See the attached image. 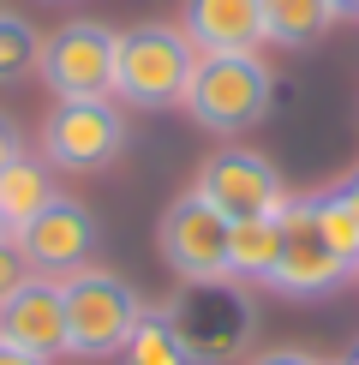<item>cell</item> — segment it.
Returning <instances> with one entry per match:
<instances>
[{
  "instance_id": "30bf717a",
  "label": "cell",
  "mask_w": 359,
  "mask_h": 365,
  "mask_svg": "<svg viewBox=\"0 0 359 365\" xmlns=\"http://www.w3.org/2000/svg\"><path fill=\"white\" fill-rule=\"evenodd\" d=\"M12 240L24 246L36 276H72V269H84L90 246H96V216H90L84 204H72V197H54V204L42 210L36 222H24Z\"/></svg>"
},
{
  "instance_id": "3957f363",
  "label": "cell",
  "mask_w": 359,
  "mask_h": 365,
  "mask_svg": "<svg viewBox=\"0 0 359 365\" xmlns=\"http://www.w3.org/2000/svg\"><path fill=\"white\" fill-rule=\"evenodd\" d=\"M192 66H198V48L180 24H132L120 30L114 42V102H132V108H174L186 102Z\"/></svg>"
},
{
  "instance_id": "6da1fadb",
  "label": "cell",
  "mask_w": 359,
  "mask_h": 365,
  "mask_svg": "<svg viewBox=\"0 0 359 365\" xmlns=\"http://www.w3.org/2000/svg\"><path fill=\"white\" fill-rule=\"evenodd\" d=\"M162 317L174 324L180 347L192 365H228L251 347L258 336V299L239 276H216V282H180L168 294Z\"/></svg>"
},
{
  "instance_id": "7402d4cb",
  "label": "cell",
  "mask_w": 359,
  "mask_h": 365,
  "mask_svg": "<svg viewBox=\"0 0 359 365\" xmlns=\"http://www.w3.org/2000/svg\"><path fill=\"white\" fill-rule=\"evenodd\" d=\"M0 365H48V359L24 354V347H12V341H0Z\"/></svg>"
},
{
  "instance_id": "ffe728a7",
  "label": "cell",
  "mask_w": 359,
  "mask_h": 365,
  "mask_svg": "<svg viewBox=\"0 0 359 365\" xmlns=\"http://www.w3.org/2000/svg\"><path fill=\"white\" fill-rule=\"evenodd\" d=\"M19 156H24V132H19V120L0 108V168H12Z\"/></svg>"
},
{
  "instance_id": "603a6c76",
  "label": "cell",
  "mask_w": 359,
  "mask_h": 365,
  "mask_svg": "<svg viewBox=\"0 0 359 365\" xmlns=\"http://www.w3.org/2000/svg\"><path fill=\"white\" fill-rule=\"evenodd\" d=\"M335 12L341 19H359V0H335Z\"/></svg>"
},
{
  "instance_id": "ac0fdd59",
  "label": "cell",
  "mask_w": 359,
  "mask_h": 365,
  "mask_svg": "<svg viewBox=\"0 0 359 365\" xmlns=\"http://www.w3.org/2000/svg\"><path fill=\"white\" fill-rule=\"evenodd\" d=\"M311 216H318V227H323L329 246H335V252L359 269V210L348 204V192H323V197H311Z\"/></svg>"
},
{
  "instance_id": "5bb4252c",
  "label": "cell",
  "mask_w": 359,
  "mask_h": 365,
  "mask_svg": "<svg viewBox=\"0 0 359 365\" xmlns=\"http://www.w3.org/2000/svg\"><path fill=\"white\" fill-rule=\"evenodd\" d=\"M281 257V216H251L228 227V276L239 282H269Z\"/></svg>"
},
{
  "instance_id": "ba28073f",
  "label": "cell",
  "mask_w": 359,
  "mask_h": 365,
  "mask_svg": "<svg viewBox=\"0 0 359 365\" xmlns=\"http://www.w3.org/2000/svg\"><path fill=\"white\" fill-rule=\"evenodd\" d=\"M353 276V264L323 240L318 216H311V197H288L281 210V257L269 269V287L276 294H329Z\"/></svg>"
},
{
  "instance_id": "7c38bea8",
  "label": "cell",
  "mask_w": 359,
  "mask_h": 365,
  "mask_svg": "<svg viewBox=\"0 0 359 365\" xmlns=\"http://www.w3.org/2000/svg\"><path fill=\"white\" fill-rule=\"evenodd\" d=\"M180 30L198 54H246L264 42V0H186Z\"/></svg>"
},
{
  "instance_id": "e0dca14e",
  "label": "cell",
  "mask_w": 359,
  "mask_h": 365,
  "mask_svg": "<svg viewBox=\"0 0 359 365\" xmlns=\"http://www.w3.org/2000/svg\"><path fill=\"white\" fill-rule=\"evenodd\" d=\"M42 60V36L19 12H0V84H24Z\"/></svg>"
},
{
  "instance_id": "5b68a950",
  "label": "cell",
  "mask_w": 359,
  "mask_h": 365,
  "mask_svg": "<svg viewBox=\"0 0 359 365\" xmlns=\"http://www.w3.org/2000/svg\"><path fill=\"white\" fill-rule=\"evenodd\" d=\"M126 150V114L114 108V96H78L54 102L42 120V162L60 174H102Z\"/></svg>"
},
{
  "instance_id": "8fae6325",
  "label": "cell",
  "mask_w": 359,
  "mask_h": 365,
  "mask_svg": "<svg viewBox=\"0 0 359 365\" xmlns=\"http://www.w3.org/2000/svg\"><path fill=\"white\" fill-rule=\"evenodd\" d=\"M0 341L24 347L36 359L66 354V299H60V282L30 276L12 299H0Z\"/></svg>"
},
{
  "instance_id": "7a4b0ae2",
  "label": "cell",
  "mask_w": 359,
  "mask_h": 365,
  "mask_svg": "<svg viewBox=\"0 0 359 365\" xmlns=\"http://www.w3.org/2000/svg\"><path fill=\"white\" fill-rule=\"evenodd\" d=\"M269 102H276V78L258 60V48H246V54H198L180 108L216 138H239L269 120Z\"/></svg>"
},
{
  "instance_id": "52a82bcc",
  "label": "cell",
  "mask_w": 359,
  "mask_h": 365,
  "mask_svg": "<svg viewBox=\"0 0 359 365\" xmlns=\"http://www.w3.org/2000/svg\"><path fill=\"white\" fill-rule=\"evenodd\" d=\"M114 42L120 30L96 19H72L54 36H42V84L54 90V102H78V96H108L114 90Z\"/></svg>"
},
{
  "instance_id": "8992f818",
  "label": "cell",
  "mask_w": 359,
  "mask_h": 365,
  "mask_svg": "<svg viewBox=\"0 0 359 365\" xmlns=\"http://www.w3.org/2000/svg\"><path fill=\"white\" fill-rule=\"evenodd\" d=\"M228 216H222L209 197L192 186L180 192L156 222V246H162V264L174 269L180 282H216L228 276Z\"/></svg>"
},
{
  "instance_id": "277c9868",
  "label": "cell",
  "mask_w": 359,
  "mask_h": 365,
  "mask_svg": "<svg viewBox=\"0 0 359 365\" xmlns=\"http://www.w3.org/2000/svg\"><path fill=\"white\" fill-rule=\"evenodd\" d=\"M60 299H66V354H78V359L126 354L132 329L144 317V299L120 276H108V269H72V276H60Z\"/></svg>"
},
{
  "instance_id": "4fadbf2b",
  "label": "cell",
  "mask_w": 359,
  "mask_h": 365,
  "mask_svg": "<svg viewBox=\"0 0 359 365\" xmlns=\"http://www.w3.org/2000/svg\"><path fill=\"white\" fill-rule=\"evenodd\" d=\"M335 19H341L335 0H264V42L311 48V42H323V30Z\"/></svg>"
},
{
  "instance_id": "d6986e66",
  "label": "cell",
  "mask_w": 359,
  "mask_h": 365,
  "mask_svg": "<svg viewBox=\"0 0 359 365\" xmlns=\"http://www.w3.org/2000/svg\"><path fill=\"white\" fill-rule=\"evenodd\" d=\"M36 276V269H30V257H24V246L12 234H0V299H12L19 294V287Z\"/></svg>"
},
{
  "instance_id": "cb8c5ba5",
  "label": "cell",
  "mask_w": 359,
  "mask_h": 365,
  "mask_svg": "<svg viewBox=\"0 0 359 365\" xmlns=\"http://www.w3.org/2000/svg\"><path fill=\"white\" fill-rule=\"evenodd\" d=\"M341 192H348V204L359 210V174H353V180H348V186H341Z\"/></svg>"
},
{
  "instance_id": "9a60e30c",
  "label": "cell",
  "mask_w": 359,
  "mask_h": 365,
  "mask_svg": "<svg viewBox=\"0 0 359 365\" xmlns=\"http://www.w3.org/2000/svg\"><path fill=\"white\" fill-rule=\"evenodd\" d=\"M54 197H60V192H54V180H48L42 162L19 156L12 168H0V216H6V234H19L24 222H36Z\"/></svg>"
},
{
  "instance_id": "44dd1931",
  "label": "cell",
  "mask_w": 359,
  "mask_h": 365,
  "mask_svg": "<svg viewBox=\"0 0 359 365\" xmlns=\"http://www.w3.org/2000/svg\"><path fill=\"white\" fill-rule=\"evenodd\" d=\"M246 365H318V359H311V354H299V347H269V354L246 359Z\"/></svg>"
},
{
  "instance_id": "9c48e42d",
  "label": "cell",
  "mask_w": 359,
  "mask_h": 365,
  "mask_svg": "<svg viewBox=\"0 0 359 365\" xmlns=\"http://www.w3.org/2000/svg\"><path fill=\"white\" fill-rule=\"evenodd\" d=\"M198 192H204L228 222L281 216V210H288V186H281V174L269 168L258 150H246V144L216 150V156L198 168Z\"/></svg>"
},
{
  "instance_id": "2e32d148",
  "label": "cell",
  "mask_w": 359,
  "mask_h": 365,
  "mask_svg": "<svg viewBox=\"0 0 359 365\" xmlns=\"http://www.w3.org/2000/svg\"><path fill=\"white\" fill-rule=\"evenodd\" d=\"M120 359H126V365H192L186 347H180V336H174V324L162 312H144L138 317V329H132V341H126Z\"/></svg>"
},
{
  "instance_id": "d4e9b609",
  "label": "cell",
  "mask_w": 359,
  "mask_h": 365,
  "mask_svg": "<svg viewBox=\"0 0 359 365\" xmlns=\"http://www.w3.org/2000/svg\"><path fill=\"white\" fill-rule=\"evenodd\" d=\"M348 365H359V347H353V359H348Z\"/></svg>"
}]
</instances>
